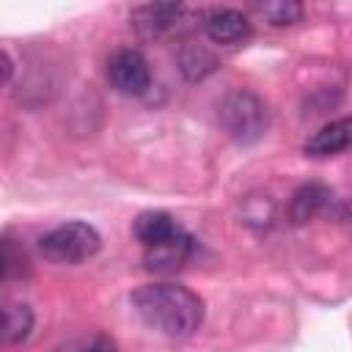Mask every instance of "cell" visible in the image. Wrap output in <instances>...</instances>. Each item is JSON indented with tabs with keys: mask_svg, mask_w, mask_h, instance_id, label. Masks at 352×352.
Listing matches in <instances>:
<instances>
[{
	"mask_svg": "<svg viewBox=\"0 0 352 352\" xmlns=\"http://www.w3.org/2000/svg\"><path fill=\"white\" fill-rule=\"evenodd\" d=\"M192 253H195V236L187 234V231H182V234H176L173 239H168V242H162V245H157V248L143 250V264H146V270H151V272L168 275V272L182 270V267L192 258Z\"/></svg>",
	"mask_w": 352,
	"mask_h": 352,
	"instance_id": "cell-7",
	"label": "cell"
},
{
	"mask_svg": "<svg viewBox=\"0 0 352 352\" xmlns=\"http://www.w3.org/2000/svg\"><path fill=\"white\" fill-rule=\"evenodd\" d=\"M33 333V311L28 302H6L3 305V341L22 344Z\"/></svg>",
	"mask_w": 352,
	"mask_h": 352,
	"instance_id": "cell-12",
	"label": "cell"
},
{
	"mask_svg": "<svg viewBox=\"0 0 352 352\" xmlns=\"http://www.w3.org/2000/svg\"><path fill=\"white\" fill-rule=\"evenodd\" d=\"M107 80L110 85L124 94V96H143L151 88V69L148 60L132 50V47H121L110 55L107 60Z\"/></svg>",
	"mask_w": 352,
	"mask_h": 352,
	"instance_id": "cell-5",
	"label": "cell"
},
{
	"mask_svg": "<svg viewBox=\"0 0 352 352\" xmlns=\"http://www.w3.org/2000/svg\"><path fill=\"white\" fill-rule=\"evenodd\" d=\"M352 148V116L327 121L324 126H319L302 146V151L308 157L324 160V157H338L344 151Z\"/></svg>",
	"mask_w": 352,
	"mask_h": 352,
	"instance_id": "cell-8",
	"label": "cell"
},
{
	"mask_svg": "<svg viewBox=\"0 0 352 352\" xmlns=\"http://www.w3.org/2000/svg\"><path fill=\"white\" fill-rule=\"evenodd\" d=\"M204 33L214 44L236 47L253 36V22L236 8H212L204 14Z\"/></svg>",
	"mask_w": 352,
	"mask_h": 352,
	"instance_id": "cell-6",
	"label": "cell"
},
{
	"mask_svg": "<svg viewBox=\"0 0 352 352\" xmlns=\"http://www.w3.org/2000/svg\"><path fill=\"white\" fill-rule=\"evenodd\" d=\"M220 126L236 143H256L270 129V110L253 91H231L220 104Z\"/></svg>",
	"mask_w": 352,
	"mask_h": 352,
	"instance_id": "cell-2",
	"label": "cell"
},
{
	"mask_svg": "<svg viewBox=\"0 0 352 352\" xmlns=\"http://www.w3.org/2000/svg\"><path fill=\"white\" fill-rule=\"evenodd\" d=\"M30 272V258L22 248V242H16L11 234L3 236V280L11 278H25Z\"/></svg>",
	"mask_w": 352,
	"mask_h": 352,
	"instance_id": "cell-14",
	"label": "cell"
},
{
	"mask_svg": "<svg viewBox=\"0 0 352 352\" xmlns=\"http://www.w3.org/2000/svg\"><path fill=\"white\" fill-rule=\"evenodd\" d=\"M132 30L138 33L140 41H162L182 30L187 22V6L182 3H146L132 8L129 14Z\"/></svg>",
	"mask_w": 352,
	"mask_h": 352,
	"instance_id": "cell-4",
	"label": "cell"
},
{
	"mask_svg": "<svg viewBox=\"0 0 352 352\" xmlns=\"http://www.w3.org/2000/svg\"><path fill=\"white\" fill-rule=\"evenodd\" d=\"M11 72H14V60L8 55V50H3V80L11 82Z\"/></svg>",
	"mask_w": 352,
	"mask_h": 352,
	"instance_id": "cell-16",
	"label": "cell"
},
{
	"mask_svg": "<svg viewBox=\"0 0 352 352\" xmlns=\"http://www.w3.org/2000/svg\"><path fill=\"white\" fill-rule=\"evenodd\" d=\"M330 206H333V192H330L324 184L311 182V184H302V187L294 190V195L289 198L286 214H289V220H292L294 226H302V223L314 220L316 214L327 212Z\"/></svg>",
	"mask_w": 352,
	"mask_h": 352,
	"instance_id": "cell-9",
	"label": "cell"
},
{
	"mask_svg": "<svg viewBox=\"0 0 352 352\" xmlns=\"http://www.w3.org/2000/svg\"><path fill=\"white\" fill-rule=\"evenodd\" d=\"M256 11L275 28H286L302 19V6L297 0H267V3H256Z\"/></svg>",
	"mask_w": 352,
	"mask_h": 352,
	"instance_id": "cell-13",
	"label": "cell"
},
{
	"mask_svg": "<svg viewBox=\"0 0 352 352\" xmlns=\"http://www.w3.org/2000/svg\"><path fill=\"white\" fill-rule=\"evenodd\" d=\"M63 352H118V346H116V341H113L110 336H104V333H94V336H88V338H77V341H72Z\"/></svg>",
	"mask_w": 352,
	"mask_h": 352,
	"instance_id": "cell-15",
	"label": "cell"
},
{
	"mask_svg": "<svg viewBox=\"0 0 352 352\" xmlns=\"http://www.w3.org/2000/svg\"><path fill=\"white\" fill-rule=\"evenodd\" d=\"M176 63H179V72L190 82H198V80L209 77L220 66V60L214 58V52L209 47H204V44H184L179 50V55H176Z\"/></svg>",
	"mask_w": 352,
	"mask_h": 352,
	"instance_id": "cell-11",
	"label": "cell"
},
{
	"mask_svg": "<svg viewBox=\"0 0 352 352\" xmlns=\"http://www.w3.org/2000/svg\"><path fill=\"white\" fill-rule=\"evenodd\" d=\"M38 248H41L44 258H50L55 264H80L99 253L102 236L94 226H88L82 220H69V223L47 231L41 236Z\"/></svg>",
	"mask_w": 352,
	"mask_h": 352,
	"instance_id": "cell-3",
	"label": "cell"
},
{
	"mask_svg": "<svg viewBox=\"0 0 352 352\" xmlns=\"http://www.w3.org/2000/svg\"><path fill=\"white\" fill-rule=\"evenodd\" d=\"M140 322L165 338H190L204 322V300L179 283H146L129 297Z\"/></svg>",
	"mask_w": 352,
	"mask_h": 352,
	"instance_id": "cell-1",
	"label": "cell"
},
{
	"mask_svg": "<svg viewBox=\"0 0 352 352\" xmlns=\"http://www.w3.org/2000/svg\"><path fill=\"white\" fill-rule=\"evenodd\" d=\"M132 231H135L138 242L143 245V250H148V248H157V245L173 239V236L182 234L184 228H182L168 212H143V214H138Z\"/></svg>",
	"mask_w": 352,
	"mask_h": 352,
	"instance_id": "cell-10",
	"label": "cell"
}]
</instances>
